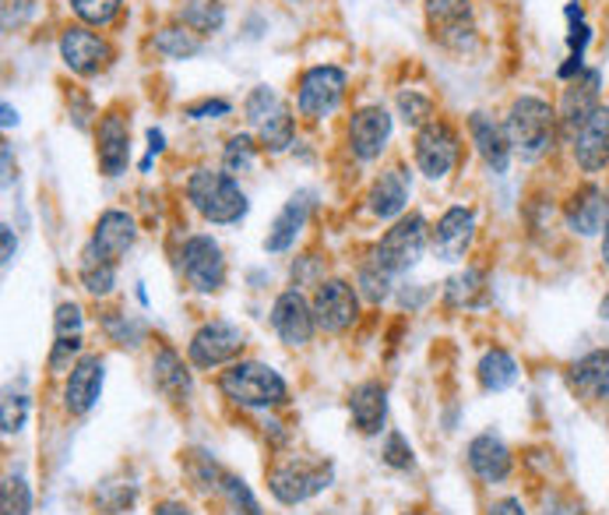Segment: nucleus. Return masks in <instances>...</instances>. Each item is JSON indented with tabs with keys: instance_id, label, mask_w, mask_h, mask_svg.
<instances>
[{
	"instance_id": "nucleus-1",
	"label": "nucleus",
	"mask_w": 609,
	"mask_h": 515,
	"mask_svg": "<svg viewBox=\"0 0 609 515\" xmlns=\"http://www.w3.org/2000/svg\"><path fill=\"white\" fill-rule=\"evenodd\" d=\"M219 393L250 414H275L290 406V385L264 361H237L219 371Z\"/></svg>"
},
{
	"instance_id": "nucleus-2",
	"label": "nucleus",
	"mask_w": 609,
	"mask_h": 515,
	"mask_svg": "<svg viewBox=\"0 0 609 515\" xmlns=\"http://www.w3.org/2000/svg\"><path fill=\"white\" fill-rule=\"evenodd\" d=\"M184 194H187L191 208L211 226H232L250 212V202H247L240 181L229 176L226 170H208V167L194 170L184 184Z\"/></svg>"
},
{
	"instance_id": "nucleus-3",
	"label": "nucleus",
	"mask_w": 609,
	"mask_h": 515,
	"mask_svg": "<svg viewBox=\"0 0 609 515\" xmlns=\"http://www.w3.org/2000/svg\"><path fill=\"white\" fill-rule=\"evenodd\" d=\"M504 128L511 138V149L514 155L522 159H540L553 149V141L561 135V117H557V106H550L543 96H518L511 103V110L504 117Z\"/></svg>"
},
{
	"instance_id": "nucleus-4",
	"label": "nucleus",
	"mask_w": 609,
	"mask_h": 515,
	"mask_svg": "<svg viewBox=\"0 0 609 515\" xmlns=\"http://www.w3.org/2000/svg\"><path fill=\"white\" fill-rule=\"evenodd\" d=\"M331 484H335V466L328 463V459L293 455V459H282L279 466L268 470V494L285 508L317 498V494L328 491Z\"/></svg>"
},
{
	"instance_id": "nucleus-5",
	"label": "nucleus",
	"mask_w": 609,
	"mask_h": 515,
	"mask_svg": "<svg viewBox=\"0 0 609 515\" xmlns=\"http://www.w3.org/2000/svg\"><path fill=\"white\" fill-rule=\"evenodd\" d=\"M429 226L426 216L420 212H405L402 219L391 223V229H384V237L378 240V247L370 251V258L388 269L391 276H405L423 261L426 247H429Z\"/></svg>"
},
{
	"instance_id": "nucleus-6",
	"label": "nucleus",
	"mask_w": 609,
	"mask_h": 515,
	"mask_svg": "<svg viewBox=\"0 0 609 515\" xmlns=\"http://www.w3.org/2000/svg\"><path fill=\"white\" fill-rule=\"evenodd\" d=\"M349 75L338 64H314L296 82V114L303 120H328L346 99Z\"/></svg>"
},
{
	"instance_id": "nucleus-7",
	"label": "nucleus",
	"mask_w": 609,
	"mask_h": 515,
	"mask_svg": "<svg viewBox=\"0 0 609 515\" xmlns=\"http://www.w3.org/2000/svg\"><path fill=\"white\" fill-rule=\"evenodd\" d=\"M247 346L243 325L229 322V318H211L187 343V361L194 371H219L240 361V353Z\"/></svg>"
},
{
	"instance_id": "nucleus-8",
	"label": "nucleus",
	"mask_w": 609,
	"mask_h": 515,
	"mask_svg": "<svg viewBox=\"0 0 609 515\" xmlns=\"http://www.w3.org/2000/svg\"><path fill=\"white\" fill-rule=\"evenodd\" d=\"M181 276L202 297H211L226 287V255L211 234H191L181 244Z\"/></svg>"
},
{
	"instance_id": "nucleus-9",
	"label": "nucleus",
	"mask_w": 609,
	"mask_h": 515,
	"mask_svg": "<svg viewBox=\"0 0 609 515\" xmlns=\"http://www.w3.org/2000/svg\"><path fill=\"white\" fill-rule=\"evenodd\" d=\"M412 159H416V170L426 176V181H444L461 159V135L447 120L434 117L416 131Z\"/></svg>"
},
{
	"instance_id": "nucleus-10",
	"label": "nucleus",
	"mask_w": 609,
	"mask_h": 515,
	"mask_svg": "<svg viewBox=\"0 0 609 515\" xmlns=\"http://www.w3.org/2000/svg\"><path fill=\"white\" fill-rule=\"evenodd\" d=\"M57 53L64 67L70 71V75L78 78H99L102 71H110V64L117 61L113 53V43L106 40L102 32L88 29V25H67L61 32V43H57Z\"/></svg>"
},
{
	"instance_id": "nucleus-11",
	"label": "nucleus",
	"mask_w": 609,
	"mask_h": 515,
	"mask_svg": "<svg viewBox=\"0 0 609 515\" xmlns=\"http://www.w3.org/2000/svg\"><path fill=\"white\" fill-rule=\"evenodd\" d=\"M429 35L455 53H469L476 46V11L472 0H423Z\"/></svg>"
},
{
	"instance_id": "nucleus-12",
	"label": "nucleus",
	"mask_w": 609,
	"mask_h": 515,
	"mask_svg": "<svg viewBox=\"0 0 609 515\" xmlns=\"http://www.w3.org/2000/svg\"><path fill=\"white\" fill-rule=\"evenodd\" d=\"M360 290L352 287L349 279H325L320 287H314V318L317 329L328 335H342L349 332L356 322H360Z\"/></svg>"
},
{
	"instance_id": "nucleus-13",
	"label": "nucleus",
	"mask_w": 609,
	"mask_h": 515,
	"mask_svg": "<svg viewBox=\"0 0 609 515\" xmlns=\"http://www.w3.org/2000/svg\"><path fill=\"white\" fill-rule=\"evenodd\" d=\"M391 135H395V117H391L381 103L360 106L346 124V146L360 163L381 159L391 146Z\"/></svg>"
},
{
	"instance_id": "nucleus-14",
	"label": "nucleus",
	"mask_w": 609,
	"mask_h": 515,
	"mask_svg": "<svg viewBox=\"0 0 609 515\" xmlns=\"http://www.w3.org/2000/svg\"><path fill=\"white\" fill-rule=\"evenodd\" d=\"M268 322H272V332L279 335L282 346H293V350H303L314 343L317 335V318H314V304L303 290L290 287L282 290L275 300H272V314H268Z\"/></svg>"
},
{
	"instance_id": "nucleus-15",
	"label": "nucleus",
	"mask_w": 609,
	"mask_h": 515,
	"mask_svg": "<svg viewBox=\"0 0 609 515\" xmlns=\"http://www.w3.org/2000/svg\"><path fill=\"white\" fill-rule=\"evenodd\" d=\"M96 159L102 176H123L131 167V117L120 110H106L96 120Z\"/></svg>"
},
{
	"instance_id": "nucleus-16",
	"label": "nucleus",
	"mask_w": 609,
	"mask_h": 515,
	"mask_svg": "<svg viewBox=\"0 0 609 515\" xmlns=\"http://www.w3.org/2000/svg\"><path fill=\"white\" fill-rule=\"evenodd\" d=\"M564 226L581 240L602 237L609 226V194L592 181L575 187L570 199L564 202Z\"/></svg>"
},
{
	"instance_id": "nucleus-17",
	"label": "nucleus",
	"mask_w": 609,
	"mask_h": 515,
	"mask_svg": "<svg viewBox=\"0 0 609 515\" xmlns=\"http://www.w3.org/2000/svg\"><path fill=\"white\" fill-rule=\"evenodd\" d=\"M602 106V71L599 67H585L575 82H567V88L561 93V106H557V117H561V135L570 138L581 124L592 117Z\"/></svg>"
},
{
	"instance_id": "nucleus-18",
	"label": "nucleus",
	"mask_w": 609,
	"mask_h": 515,
	"mask_svg": "<svg viewBox=\"0 0 609 515\" xmlns=\"http://www.w3.org/2000/svg\"><path fill=\"white\" fill-rule=\"evenodd\" d=\"M409 194H412V170L405 163H391L384 167L378 176H373V184L367 191V208L373 219L381 223H395L405 216L409 208Z\"/></svg>"
},
{
	"instance_id": "nucleus-19",
	"label": "nucleus",
	"mask_w": 609,
	"mask_h": 515,
	"mask_svg": "<svg viewBox=\"0 0 609 515\" xmlns=\"http://www.w3.org/2000/svg\"><path fill=\"white\" fill-rule=\"evenodd\" d=\"M102 385H106V361L99 357V353H85L64 378V396H61L64 410L70 417H88L102 396Z\"/></svg>"
},
{
	"instance_id": "nucleus-20",
	"label": "nucleus",
	"mask_w": 609,
	"mask_h": 515,
	"mask_svg": "<svg viewBox=\"0 0 609 515\" xmlns=\"http://www.w3.org/2000/svg\"><path fill=\"white\" fill-rule=\"evenodd\" d=\"M472 240H476V212L465 205L444 208V216L434 223V229H429V247H434V255L447 265L465 261Z\"/></svg>"
},
{
	"instance_id": "nucleus-21",
	"label": "nucleus",
	"mask_w": 609,
	"mask_h": 515,
	"mask_svg": "<svg viewBox=\"0 0 609 515\" xmlns=\"http://www.w3.org/2000/svg\"><path fill=\"white\" fill-rule=\"evenodd\" d=\"M567 146H570V159H575V167L581 173L609 170V103H602L599 110L567 138Z\"/></svg>"
},
{
	"instance_id": "nucleus-22",
	"label": "nucleus",
	"mask_w": 609,
	"mask_h": 515,
	"mask_svg": "<svg viewBox=\"0 0 609 515\" xmlns=\"http://www.w3.org/2000/svg\"><path fill=\"white\" fill-rule=\"evenodd\" d=\"M465 463H469L476 481L490 484V487L511 481V473H514L511 446L493 431H482L469 441V446H465Z\"/></svg>"
},
{
	"instance_id": "nucleus-23",
	"label": "nucleus",
	"mask_w": 609,
	"mask_h": 515,
	"mask_svg": "<svg viewBox=\"0 0 609 515\" xmlns=\"http://www.w3.org/2000/svg\"><path fill=\"white\" fill-rule=\"evenodd\" d=\"M469 138L476 146V155L482 159V167H487L493 176H504L511 170V159H514V149H511V138H508V128L500 120H493L490 114H469Z\"/></svg>"
},
{
	"instance_id": "nucleus-24",
	"label": "nucleus",
	"mask_w": 609,
	"mask_h": 515,
	"mask_svg": "<svg viewBox=\"0 0 609 515\" xmlns=\"http://www.w3.org/2000/svg\"><path fill=\"white\" fill-rule=\"evenodd\" d=\"M138 240V223L131 212L123 208H106L93 226V237H88V251H96L99 258H110L120 265V258L131 251Z\"/></svg>"
},
{
	"instance_id": "nucleus-25",
	"label": "nucleus",
	"mask_w": 609,
	"mask_h": 515,
	"mask_svg": "<svg viewBox=\"0 0 609 515\" xmlns=\"http://www.w3.org/2000/svg\"><path fill=\"white\" fill-rule=\"evenodd\" d=\"M152 385L155 393L170 399V403H187L194 396V371H191V361H184L181 353L173 346H155L152 353Z\"/></svg>"
},
{
	"instance_id": "nucleus-26",
	"label": "nucleus",
	"mask_w": 609,
	"mask_h": 515,
	"mask_svg": "<svg viewBox=\"0 0 609 515\" xmlns=\"http://www.w3.org/2000/svg\"><path fill=\"white\" fill-rule=\"evenodd\" d=\"M349 420L356 434L378 438L388 423V388L381 382H360L349 393Z\"/></svg>"
},
{
	"instance_id": "nucleus-27",
	"label": "nucleus",
	"mask_w": 609,
	"mask_h": 515,
	"mask_svg": "<svg viewBox=\"0 0 609 515\" xmlns=\"http://www.w3.org/2000/svg\"><path fill=\"white\" fill-rule=\"evenodd\" d=\"M314 208V194L311 191H296L290 202L282 205V212L268 226V237H264V251L268 255H285L290 247L296 244V237L303 234L307 226V216Z\"/></svg>"
},
{
	"instance_id": "nucleus-28",
	"label": "nucleus",
	"mask_w": 609,
	"mask_h": 515,
	"mask_svg": "<svg viewBox=\"0 0 609 515\" xmlns=\"http://www.w3.org/2000/svg\"><path fill=\"white\" fill-rule=\"evenodd\" d=\"M570 388L585 403H609V350H592L567 367Z\"/></svg>"
},
{
	"instance_id": "nucleus-29",
	"label": "nucleus",
	"mask_w": 609,
	"mask_h": 515,
	"mask_svg": "<svg viewBox=\"0 0 609 515\" xmlns=\"http://www.w3.org/2000/svg\"><path fill=\"white\" fill-rule=\"evenodd\" d=\"M444 308L447 311H476L490 300V279L482 269H476V265H469V269H458L452 279L444 282Z\"/></svg>"
},
{
	"instance_id": "nucleus-30",
	"label": "nucleus",
	"mask_w": 609,
	"mask_h": 515,
	"mask_svg": "<svg viewBox=\"0 0 609 515\" xmlns=\"http://www.w3.org/2000/svg\"><path fill=\"white\" fill-rule=\"evenodd\" d=\"M476 378L482 393H508V388L522 378V367H518L514 353H508L504 346H490L476 364Z\"/></svg>"
},
{
	"instance_id": "nucleus-31",
	"label": "nucleus",
	"mask_w": 609,
	"mask_h": 515,
	"mask_svg": "<svg viewBox=\"0 0 609 515\" xmlns=\"http://www.w3.org/2000/svg\"><path fill=\"white\" fill-rule=\"evenodd\" d=\"M254 131H258V146H261V152H268V155H282V152L296 141V117H293V110H290V103L282 99V103L275 106V110L258 124Z\"/></svg>"
},
{
	"instance_id": "nucleus-32",
	"label": "nucleus",
	"mask_w": 609,
	"mask_h": 515,
	"mask_svg": "<svg viewBox=\"0 0 609 515\" xmlns=\"http://www.w3.org/2000/svg\"><path fill=\"white\" fill-rule=\"evenodd\" d=\"M117 269H120L117 261L99 258L96 251H88V247H81V258H78V282H81V290H85L88 297H96V300L113 297V290H117Z\"/></svg>"
},
{
	"instance_id": "nucleus-33",
	"label": "nucleus",
	"mask_w": 609,
	"mask_h": 515,
	"mask_svg": "<svg viewBox=\"0 0 609 515\" xmlns=\"http://www.w3.org/2000/svg\"><path fill=\"white\" fill-rule=\"evenodd\" d=\"M152 50L166 61H191L205 50V40L187 25H166L152 35Z\"/></svg>"
},
{
	"instance_id": "nucleus-34",
	"label": "nucleus",
	"mask_w": 609,
	"mask_h": 515,
	"mask_svg": "<svg viewBox=\"0 0 609 515\" xmlns=\"http://www.w3.org/2000/svg\"><path fill=\"white\" fill-rule=\"evenodd\" d=\"M391 287H395V276L381 269L373 258H363L360 265H356V290H360L367 304H384V300L391 297Z\"/></svg>"
},
{
	"instance_id": "nucleus-35",
	"label": "nucleus",
	"mask_w": 609,
	"mask_h": 515,
	"mask_svg": "<svg viewBox=\"0 0 609 515\" xmlns=\"http://www.w3.org/2000/svg\"><path fill=\"white\" fill-rule=\"evenodd\" d=\"M181 25H187L191 32H198L202 40H205V35L222 32V25H226V8L215 4V0H187L184 11H181Z\"/></svg>"
},
{
	"instance_id": "nucleus-36",
	"label": "nucleus",
	"mask_w": 609,
	"mask_h": 515,
	"mask_svg": "<svg viewBox=\"0 0 609 515\" xmlns=\"http://www.w3.org/2000/svg\"><path fill=\"white\" fill-rule=\"evenodd\" d=\"M258 138L254 135H229L226 138V146H222V170L229 173V176H243V173H250L254 170V163H258Z\"/></svg>"
},
{
	"instance_id": "nucleus-37",
	"label": "nucleus",
	"mask_w": 609,
	"mask_h": 515,
	"mask_svg": "<svg viewBox=\"0 0 609 515\" xmlns=\"http://www.w3.org/2000/svg\"><path fill=\"white\" fill-rule=\"evenodd\" d=\"M102 332L110 335V343L138 350L145 343V322H138L128 311H106L102 314Z\"/></svg>"
},
{
	"instance_id": "nucleus-38",
	"label": "nucleus",
	"mask_w": 609,
	"mask_h": 515,
	"mask_svg": "<svg viewBox=\"0 0 609 515\" xmlns=\"http://www.w3.org/2000/svg\"><path fill=\"white\" fill-rule=\"evenodd\" d=\"M395 114L402 117L405 128H423V124L434 120V99H429L426 93H420V88H399L395 96Z\"/></svg>"
},
{
	"instance_id": "nucleus-39",
	"label": "nucleus",
	"mask_w": 609,
	"mask_h": 515,
	"mask_svg": "<svg viewBox=\"0 0 609 515\" xmlns=\"http://www.w3.org/2000/svg\"><path fill=\"white\" fill-rule=\"evenodd\" d=\"M219 494L226 498L229 512H240V515H264V512H261V502H258V494L250 491V484L243 481V476H237V473H222Z\"/></svg>"
},
{
	"instance_id": "nucleus-40",
	"label": "nucleus",
	"mask_w": 609,
	"mask_h": 515,
	"mask_svg": "<svg viewBox=\"0 0 609 515\" xmlns=\"http://www.w3.org/2000/svg\"><path fill=\"white\" fill-rule=\"evenodd\" d=\"M70 11L78 14V22L88 29H106L117 22L123 0H67Z\"/></svg>"
},
{
	"instance_id": "nucleus-41",
	"label": "nucleus",
	"mask_w": 609,
	"mask_h": 515,
	"mask_svg": "<svg viewBox=\"0 0 609 515\" xmlns=\"http://www.w3.org/2000/svg\"><path fill=\"white\" fill-rule=\"evenodd\" d=\"M85 332V311L75 304V300H64L53 311V340H81Z\"/></svg>"
},
{
	"instance_id": "nucleus-42",
	"label": "nucleus",
	"mask_w": 609,
	"mask_h": 515,
	"mask_svg": "<svg viewBox=\"0 0 609 515\" xmlns=\"http://www.w3.org/2000/svg\"><path fill=\"white\" fill-rule=\"evenodd\" d=\"M282 103V96L275 93L272 85H254L250 88V96L243 99V117H247V124L250 128H258V124L275 110V106Z\"/></svg>"
},
{
	"instance_id": "nucleus-43",
	"label": "nucleus",
	"mask_w": 609,
	"mask_h": 515,
	"mask_svg": "<svg viewBox=\"0 0 609 515\" xmlns=\"http://www.w3.org/2000/svg\"><path fill=\"white\" fill-rule=\"evenodd\" d=\"M381 459H384V466L402 470V473L416 466V452H412L409 438H405L402 431H388L384 446H381Z\"/></svg>"
},
{
	"instance_id": "nucleus-44",
	"label": "nucleus",
	"mask_w": 609,
	"mask_h": 515,
	"mask_svg": "<svg viewBox=\"0 0 609 515\" xmlns=\"http://www.w3.org/2000/svg\"><path fill=\"white\" fill-rule=\"evenodd\" d=\"M4 515H32V487L22 473H8L4 481Z\"/></svg>"
},
{
	"instance_id": "nucleus-45",
	"label": "nucleus",
	"mask_w": 609,
	"mask_h": 515,
	"mask_svg": "<svg viewBox=\"0 0 609 515\" xmlns=\"http://www.w3.org/2000/svg\"><path fill=\"white\" fill-rule=\"evenodd\" d=\"M29 396L22 393H8L4 396V406H0V428H4V434H22L25 431V420H29Z\"/></svg>"
},
{
	"instance_id": "nucleus-46",
	"label": "nucleus",
	"mask_w": 609,
	"mask_h": 515,
	"mask_svg": "<svg viewBox=\"0 0 609 515\" xmlns=\"http://www.w3.org/2000/svg\"><path fill=\"white\" fill-rule=\"evenodd\" d=\"M81 361V340H53V350L46 357L50 375H67Z\"/></svg>"
},
{
	"instance_id": "nucleus-47",
	"label": "nucleus",
	"mask_w": 609,
	"mask_h": 515,
	"mask_svg": "<svg viewBox=\"0 0 609 515\" xmlns=\"http://www.w3.org/2000/svg\"><path fill=\"white\" fill-rule=\"evenodd\" d=\"M35 0H0V22H4V32H22L32 18H35Z\"/></svg>"
},
{
	"instance_id": "nucleus-48",
	"label": "nucleus",
	"mask_w": 609,
	"mask_h": 515,
	"mask_svg": "<svg viewBox=\"0 0 609 515\" xmlns=\"http://www.w3.org/2000/svg\"><path fill=\"white\" fill-rule=\"evenodd\" d=\"M229 114H232V103L222 99V96H205L198 103L184 106V117H191V120H222Z\"/></svg>"
},
{
	"instance_id": "nucleus-49",
	"label": "nucleus",
	"mask_w": 609,
	"mask_h": 515,
	"mask_svg": "<svg viewBox=\"0 0 609 515\" xmlns=\"http://www.w3.org/2000/svg\"><path fill=\"white\" fill-rule=\"evenodd\" d=\"M303 269H296L293 265V287H320L325 282V258H317V255H307V258H296Z\"/></svg>"
},
{
	"instance_id": "nucleus-50",
	"label": "nucleus",
	"mask_w": 609,
	"mask_h": 515,
	"mask_svg": "<svg viewBox=\"0 0 609 515\" xmlns=\"http://www.w3.org/2000/svg\"><path fill=\"white\" fill-rule=\"evenodd\" d=\"M588 43H592V29H588V22H570V29H567V53L570 57H585Z\"/></svg>"
},
{
	"instance_id": "nucleus-51",
	"label": "nucleus",
	"mask_w": 609,
	"mask_h": 515,
	"mask_svg": "<svg viewBox=\"0 0 609 515\" xmlns=\"http://www.w3.org/2000/svg\"><path fill=\"white\" fill-rule=\"evenodd\" d=\"M145 138H149V155L141 159V173H149V170H152V163H155V155H163V149H166V135L159 131V128H149V131H145Z\"/></svg>"
},
{
	"instance_id": "nucleus-52",
	"label": "nucleus",
	"mask_w": 609,
	"mask_h": 515,
	"mask_svg": "<svg viewBox=\"0 0 609 515\" xmlns=\"http://www.w3.org/2000/svg\"><path fill=\"white\" fill-rule=\"evenodd\" d=\"M482 515H529V512H525L522 498H511V494H508V498H497Z\"/></svg>"
},
{
	"instance_id": "nucleus-53",
	"label": "nucleus",
	"mask_w": 609,
	"mask_h": 515,
	"mask_svg": "<svg viewBox=\"0 0 609 515\" xmlns=\"http://www.w3.org/2000/svg\"><path fill=\"white\" fill-rule=\"evenodd\" d=\"M0 240H4V269H11L14 251H18V240H14V229H11L8 223L0 226Z\"/></svg>"
},
{
	"instance_id": "nucleus-54",
	"label": "nucleus",
	"mask_w": 609,
	"mask_h": 515,
	"mask_svg": "<svg viewBox=\"0 0 609 515\" xmlns=\"http://www.w3.org/2000/svg\"><path fill=\"white\" fill-rule=\"evenodd\" d=\"M155 515H194V508L184 505V502H159L155 505Z\"/></svg>"
},
{
	"instance_id": "nucleus-55",
	"label": "nucleus",
	"mask_w": 609,
	"mask_h": 515,
	"mask_svg": "<svg viewBox=\"0 0 609 515\" xmlns=\"http://www.w3.org/2000/svg\"><path fill=\"white\" fill-rule=\"evenodd\" d=\"M564 18H567V22H585V8H581V0H567Z\"/></svg>"
},
{
	"instance_id": "nucleus-56",
	"label": "nucleus",
	"mask_w": 609,
	"mask_h": 515,
	"mask_svg": "<svg viewBox=\"0 0 609 515\" xmlns=\"http://www.w3.org/2000/svg\"><path fill=\"white\" fill-rule=\"evenodd\" d=\"M0 114H4V131H11V128H18V110L14 106L4 99V106H0Z\"/></svg>"
},
{
	"instance_id": "nucleus-57",
	"label": "nucleus",
	"mask_w": 609,
	"mask_h": 515,
	"mask_svg": "<svg viewBox=\"0 0 609 515\" xmlns=\"http://www.w3.org/2000/svg\"><path fill=\"white\" fill-rule=\"evenodd\" d=\"M4 187H11V146H4Z\"/></svg>"
},
{
	"instance_id": "nucleus-58",
	"label": "nucleus",
	"mask_w": 609,
	"mask_h": 515,
	"mask_svg": "<svg viewBox=\"0 0 609 515\" xmlns=\"http://www.w3.org/2000/svg\"><path fill=\"white\" fill-rule=\"evenodd\" d=\"M599 318H602V322H609V290H606V297L599 300Z\"/></svg>"
},
{
	"instance_id": "nucleus-59",
	"label": "nucleus",
	"mask_w": 609,
	"mask_h": 515,
	"mask_svg": "<svg viewBox=\"0 0 609 515\" xmlns=\"http://www.w3.org/2000/svg\"><path fill=\"white\" fill-rule=\"evenodd\" d=\"M602 265L609 269V226H606V234H602Z\"/></svg>"
},
{
	"instance_id": "nucleus-60",
	"label": "nucleus",
	"mask_w": 609,
	"mask_h": 515,
	"mask_svg": "<svg viewBox=\"0 0 609 515\" xmlns=\"http://www.w3.org/2000/svg\"><path fill=\"white\" fill-rule=\"evenodd\" d=\"M402 515H426V512H402Z\"/></svg>"
},
{
	"instance_id": "nucleus-61",
	"label": "nucleus",
	"mask_w": 609,
	"mask_h": 515,
	"mask_svg": "<svg viewBox=\"0 0 609 515\" xmlns=\"http://www.w3.org/2000/svg\"><path fill=\"white\" fill-rule=\"evenodd\" d=\"M290 4H300V0H290Z\"/></svg>"
},
{
	"instance_id": "nucleus-62",
	"label": "nucleus",
	"mask_w": 609,
	"mask_h": 515,
	"mask_svg": "<svg viewBox=\"0 0 609 515\" xmlns=\"http://www.w3.org/2000/svg\"><path fill=\"white\" fill-rule=\"evenodd\" d=\"M229 515H240V512H229Z\"/></svg>"
}]
</instances>
